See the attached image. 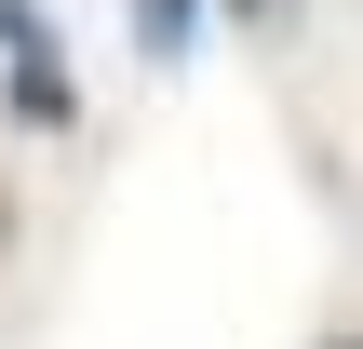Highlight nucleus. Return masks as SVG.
Wrapping results in <instances>:
<instances>
[{
  "instance_id": "f257e3e1",
  "label": "nucleus",
  "mask_w": 363,
  "mask_h": 349,
  "mask_svg": "<svg viewBox=\"0 0 363 349\" xmlns=\"http://www.w3.org/2000/svg\"><path fill=\"white\" fill-rule=\"evenodd\" d=\"M0 67H13V121H67L81 94H67V54H54V27H40V0H0Z\"/></svg>"
},
{
  "instance_id": "f03ea898",
  "label": "nucleus",
  "mask_w": 363,
  "mask_h": 349,
  "mask_svg": "<svg viewBox=\"0 0 363 349\" xmlns=\"http://www.w3.org/2000/svg\"><path fill=\"white\" fill-rule=\"evenodd\" d=\"M135 40H148V54H189V40H202V0H135Z\"/></svg>"
},
{
  "instance_id": "7ed1b4c3",
  "label": "nucleus",
  "mask_w": 363,
  "mask_h": 349,
  "mask_svg": "<svg viewBox=\"0 0 363 349\" xmlns=\"http://www.w3.org/2000/svg\"><path fill=\"white\" fill-rule=\"evenodd\" d=\"M242 13H269V0H242Z\"/></svg>"
},
{
  "instance_id": "20e7f679",
  "label": "nucleus",
  "mask_w": 363,
  "mask_h": 349,
  "mask_svg": "<svg viewBox=\"0 0 363 349\" xmlns=\"http://www.w3.org/2000/svg\"><path fill=\"white\" fill-rule=\"evenodd\" d=\"M350 349H363V336H350Z\"/></svg>"
}]
</instances>
